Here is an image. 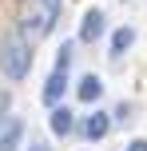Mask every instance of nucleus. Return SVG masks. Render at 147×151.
I'll use <instances>...</instances> for the list:
<instances>
[{
    "label": "nucleus",
    "mask_w": 147,
    "mask_h": 151,
    "mask_svg": "<svg viewBox=\"0 0 147 151\" xmlns=\"http://www.w3.org/2000/svg\"><path fill=\"white\" fill-rule=\"evenodd\" d=\"M32 68V40L28 36H4L0 40V72L8 80H24Z\"/></svg>",
    "instance_id": "nucleus-1"
},
{
    "label": "nucleus",
    "mask_w": 147,
    "mask_h": 151,
    "mask_svg": "<svg viewBox=\"0 0 147 151\" xmlns=\"http://www.w3.org/2000/svg\"><path fill=\"white\" fill-rule=\"evenodd\" d=\"M56 16H60V12H52L48 4L32 0V4H28V12H24V20H20V36H28V40L48 36V32L56 28Z\"/></svg>",
    "instance_id": "nucleus-2"
},
{
    "label": "nucleus",
    "mask_w": 147,
    "mask_h": 151,
    "mask_svg": "<svg viewBox=\"0 0 147 151\" xmlns=\"http://www.w3.org/2000/svg\"><path fill=\"white\" fill-rule=\"evenodd\" d=\"M103 32H108V20H103V12H100V8L84 12V20H80V40H84V44H95Z\"/></svg>",
    "instance_id": "nucleus-3"
},
{
    "label": "nucleus",
    "mask_w": 147,
    "mask_h": 151,
    "mask_svg": "<svg viewBox=\"0 0 147 151\" xmlns=\"http://www.w3.org/2000/svg\"><path fill=\"white\" fill-rule=\"evenodd\" d=\"M48 127H52V135H72V131H76V115H72V107L56 104L52 115H48Z\"/></svg>",
    "instance_id": "nucleus-4"
},
{
    "label": "nucleus",
    "mask_w": 147,
    "mask_h": 151,
    "mask_svg": "<svg viewBox=\"0 0 147 151\" xmlns=\"http://www.w3.org/2000/svg\"><path fill=\"white\" fill-rule=\"evenodd\" d=\"M80 131H84L87 139H103V135L111 131V115H108V111H92V115H84Z\"/></svg>",
    "instance_id": "nucleus-5"
},
{
    "label": "nucleus",
    "mask_w": 147,
    "mask_h": 151,
    "mask_svg": "<svg viewBox=\"0 0 147 151\" xmlns=\"http://www.w3.org/2000/svg\"><path fill=\"white\" fill-rule=\"evenodd\" d=\"M64 91H68V72H52V76H48V83H44V104L56 107V104L64 99Z\"/></svg>",
    "instance_id": "nucleus-6"
},
{
    "label": "nucleus",
    "mask_w": 147,
    "mask_h": 151,
    "mask_svg": "<svg viewBox=\"0 0 147 151\" xmlns=\"http://www.w3.org/2000/svg\"><path fill=\"white\" fill-rule=\"evenodd\" d=\"M76 96L84 99V104H95V99L103 96V80H100L95 72H92V76H84V80L76 83Z\"/></svg>",
    "instance_id": "nucleus-7"
},
{
    "label": "nucleus",
    "mask_w": 147,
    "mask_h": 151,
    "mask_svg": "<svg viewBox=\"0 0 147 151\" xmlns=\"http://www.w3.org/2000/svg\"><path fill=\"white\" fill-rule=\"evenodd\" d=\"M131 44H135V28H131V24L115 28V32H111V60H119V56H123Z\"/></svg>",
    "instance_id": "nucleus-8"
},
{
    "label": "nucleus",
    "mask_w": 147,
    "mask_h": 151,
    "mask_svg": "<svg viewBox=\"0 0 147 151\" xmlns=\"http://www.w3.org/2000/svg\"><path fill=\"white\" fill-rule=\"evenodd\" d=\"M20 139H24V123L12 119L4 131H0V151H16V147H20Z\"/></svg>",
    "instance_id": "nucleus-9"
},
{
    "label": "nucleus",
    "mask_w": 147,
    "mask_h": 151,
    "mask_svg": "<svg viewBox=\"0 0 147 151\" xmlns=\"http://www.w3.org/2000/svg\"><path fill=\"white\" fill-rule=\"evenodd\" d=\"M68 64H72V44H64L60 56H56V72H68Z\"/></svg>",
    "instance_id": "nucleus-10"
},
{
    "label": "nucleus",
    "mask_w": 147,
    "mask_h": 151,
    "mask_svg": "<svg viewBox=\"0 0 147 151\" xmlns=\"http://www.w3.org/2000/svg\"><path fill=\"white\" fill-rule=\"evenodd\" d=\"M111 119H115V123H127V119H131V107H127V104H119L115 111H111Z\"/></svg>",
    "instance_id": "nucleus-11"
},
{
    "label": "nucleus",
    "mask_w": 147,
    "mask_h": 151,
    "mask_svg": "<svg viewBox=\"0 0 147 151\" xmlns=\"http://www.w3.org/2000/svg\"><path fill=\"white\" fill-rule=\"evenodd\" d=\"M127 151H147V139H131V143H127Z\"/></svg>",
    "instance_id": "nucleus-12"
},
{
    "label": "nucleus",
    "mask_w": 147,
    "mask_h": 151,
    "mask_svg": "<svg viewBox=\"0 0 147 151\" xmlns=\"http://www.w3.org/2000/svg\"><path fill=\"white\" fill-rule=\"evenodd\" d=\"M4 111H8V91H0V119H4Z\"/></svg>",
    "instance_id": "nucleus-13"
},
{
    "label": "nucleus",
    "mask_w": 147,
    "mask_h": 151,
    "mask_svg": "<svg viewBox=\"0 0 147 151\" xmlns=\"http://www.w3.org/2000/svg\"><path fill=\"white\" fill-rule=\"evenodd\" d=\"M40 4H48L52 12H60V0H40Z\"/></svg>",
    "instance_id": "nucleus-14"
},
{
    "label": "nucleus",
    "mask_w": 147,
    "mask_h": 151,
    "mask_svg": "<svg viewBox=\"0 0 147 151\" xmlns=\"http://www.w3.org/2000/svg\"><path fill=\"white\" fill-rule=\"evenodd\" d=\"M28 151H52V147H48V143H32Z\"/></svg>",
    "instance_id": "nucleus-15"
}]
</instances>
